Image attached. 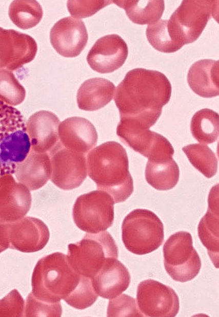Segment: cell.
I'll return each mask as SVG.
<instances>
[{"label": "cell", "mask_w": 219, "mask_h": 317, "mask_svg": "<svg viewBox=\"0 0 219 317\" xmlns=\"http://www.w3.org/2000/svg\"><path fill=\"white\" fill-rule=\"evenodd\" d=\"M171 83L163 73L142 68L127 73L116 88L114 100L121 117L135 119L149 128L169 101Z\"/></svg>", "instance_id": "6da1fadb"}, {"label": "cell", "mask_w": 219, "mask_h": 317, "mask_svg": "<svg viewBox=\"0 0 219 317\" xmlns=\"http://www.w3.org/2000/svg\"><path fill=\"white\" fill-rule=\"evenodd\" d=\"M87 172L98 190L108 193L114 203L125 201L133 191L125 149L115 141L92 149L86 157Z\"/></svg>", "instance_id": "7a4b0ae2"}, {"label": "cell", "mask_w": 219, "mask_h": 317, "mask_svg": "<svg viewBox=\"0 0 219 317\" xmlns=\"http://www.w3.org/2000/svg\"><path fill=\"white\" fill-rule=\"evenodd\" d=\"M82 275L71 266L67 255L55 252L41 258L31 278L32 292L37 299L51 304L67 299L78 286Z\"/></svg>", "instance_id": "3957f363"}, {"label": "cell", "mask_w": 219, "mask_h": 317, "mask_svg": "<svg viewBox=\"0 0 219 317\" xmlns=\"http://www.w3.org/2000/svg\"><path fill=\"white\" fill-rule=\"evenodd\" d=\"M31 144L21 113L0 100V177L17 171L29 155Z\"/></svg>", "instance_id": "277c9868"}, {"label": "cell", "mask_w": 219, "mask_h": 317, "mask_svg": "<svg viewBox=\"0 0 219 317\" xmlns=\"http://www.w3.org/2000/svg\"><path fill=\"white\" fill-rule=\"evenodd\" d=\"M212 17L218 18V1H183L167 20L169 33L182 48L198 38Z\"/></svg>", "instance_id": "5b68a950"}, {"label": "cell", "mask_w": 219, "mask_h": 317, "mask_svg": "<svg viewBox=\"0 0 219 317\" xmlns=\"http://www.w3.org/2000/svg\"><path fill=\"white\" fill-rule=\"evenodd\" d=\"M118 248L110 234L106 231L86 234L83 239L68 245L69 263L79 275L94 277L108 258L118 257Z\"/></svg>", "instance_id": "8992f818"}, {"label": "cell", "mask_w": 219, "mask_h": 317, "mask_svg": "<svg viewBox=\"0 0 219 317\" xmlns=\"http://www.w3.org/2000/svg\"><path fill=\"white\" fill-rule=\"evenodd\" d=\"M164 238V225L153 212L137 209L129 213L122 225V238L132 253L144 255L158 249Z\"/></svg>", "instance_id": "52a82bcc"}, {"label": "cell", "mask_w": 219, "mask_h": 317, "mask_svg": "<svg viewBox=\"0 0 219 317\" xmlns=\"http://www.w3.org/2000/svg\"><path fill=\"white\" fill-rule=\"evenodd\" d=\"M163 254L165 270L175 281H191L201 270L200 257L188 232L179 231L171 235L164 245Z\"/></svg>", "instance_id": "ba28073f"}, {"label": "cell", "mask_w": 219, "mask_h": 317, "mask_svg": "<svg viewBox=\"0 0 219 317\" xmlns=\"http://www.w3.org/2000/svg\"><path fill=\"white\" fill-rule=\"evenodd\" d=\"M114 203L112 197L103 191L82 195L73 205L74 222L79 229L88 233L105 231L113 223Z\"/></svg>", "instance_id": "9c48e42d"}, {"label": "cell", "mask_w": 219, "mask_h": 317, "mask_svg": "<svg viewBox=\"0 0 219 317\" xmlns=\"http://www.w3.org/2000/svg\"><path fill=\"white\" fill-rule=\"evenodd\" d=\"M116 134L125 144L148 160L159 161L172 158L174 149L165 137L151 131L132 118L121 117Z\"/></svg>", "instance_id": "30bf717a"}, {"label": "cell", "mask_w": 219, "mask_h": 317, "mask_svg": "<svg viewBox=\"0 0 219 317\" xmlns=\"http://www.w3.org/2000/svg\"><path fill=\"white\" fill-rule=\"evenodd\" d=\"M136 301L138 309L145 316L174 317L180 309L179 299L175 291L152 279L138 284Z\"/></svg>", "instance_id": "8fae6325"}, {"label": "cell", "mask_w": 219, "mask_h": 317, "mask_svg": "<svg viewBox=\"0 0 219 317\" xmlns=\"http://www.w3.org/2000/svg\"><path fill=\"white\" fill-rule=\"evenodd\" d=\"M4 228L8 248L24 253L43 249L50 237L46 225L35 217H26L14 222L4 223Z\"/></svg>", "instance_id": "7c38bea8"}, {"label": "cell", "mask_w": 219, "mask_h": 317, "mask_svg": "<svg viewBox=\"0 0 219 317\" xmlns=\"http://www.w3.org/2000/svg\"><path fill=\"white\" fill-rule=\"evenodd\" d=\"M51 181L58 188L70 190L78 188L87 175L85 155L65 147L59 142L51 151Z\"/></svg>", "instance_id": "4fadbf2b"}, {"label": "cell", "mask_w": 219, "mask_h": 317, "mask_svg": "<svg viewBox=\"0 0 219 317\" xmlns=\"http://www.w3.org/2000/svg\"><path fill=\"white\" fill-rule=\"evenodd\" d=\"M37 46L31 36L0 27V69L15 70L35 58Z\"/></svg>", "instance_id": "5bb4252c"}, {"label": "cell", "mask_w": 219, "mask_h": 317, "mask_svg": "<svg viewBox=\"0 0 219 317\" xmlns=\"http://www.w3.org/2000/svg\"><path fill=\"white\" fill-rule=\"evenodd\" d=\"M128 54L126 43L120 35L112 34L96 41L88 53L87 61L93 70L101 73H110L124 64Z\"/></svg>", "instance_id": "9a60e30c"}, {"label": "cell", "mask_w": 219, "mask_h": 317, "mask_svg": "<svg viewBox=\"0 0 219 317\" xmlns=\"http://www.w3.org/2000/svg\"><path fill=\"white\" fill-rule=\"evenodd\" d=\"M88 32L81 20L68 16L58 21L50 32V42L56 51L68 58L78 55L88 41Z\"/></svg>", "instance_id": "2e32d148"}, {"label": "cell", "mask_w": 219, "mask_h": 317, "mask_svg": "<svg viewBox=\"0 0 219 317\" xmlns=\"http://www.w3.org/2000/svg\"><path fill=\"white\" fill-rule=\"evenodd\" d=\"M60 142L66 148L86 155L96 144L97 134L94 125L87 119L73 117L59 125Z\"/></svg>", "instance_id": "e0dca14e"}, {"label": "cell", "mask_w": 219, "mask_h": 317, "mask_svg": "<svg viewBox=\"0 0 219 317\" xmlns=\"http://www.w3.org/2000/svg\"><path fill=\"white\" fill-rule=\"evenodd\" d=\"M98 295L106 299L115 298L129 287L131 276L127 268L116 258H107L96 275L90 278Z\"/></svg>", "instance_id": "ac0fdd59"}, {"label": "cell", "mask_w": 219, "mask_h": 317, "mask_svg": "<svg viewBox=\"0 0 219 317\" xmlns=\"http://www.w3.org/2000/svg\"><path fill=\"white\" fill-rule=\"evenodd\" d=\"M59 120L52 112L41 110L32 115L27 123V130L33 149L37 153L49 150L57 143Z\"/></svg>", "instance_id": "d6986e66"}, {"label": "cell", "mask_w": 219, "mask_h": 317, "mask_svg": "<svg viewBox=\"0 0 219 317\" xmlns=\"http://www.w3.org/2000/svg\"><path fill=\"white\" fill-rule=\"evenodd\" d=\"M198 235L216 268L218 266V184L212 187L208 208L198 225Z\"/></svg>", "instance_id": "ffe728a7"}, {"label": "cell", "mask_w": 219, "mask_h": 317, "mask_svg": "<svg viewBox=\"0 0 219 317\" xmlns=\"http://www.w3.org/2000/svg\"><path fill=\"white\" fill-rule=\"evenodd\" d=\"M218 60L203 59L191 65L187 74V82L194 92L204 98L218 96Z\"/></svg>", "instance_id": "44dd1931"}, {"label": "cell", "mask_w": 219, "mask_h": 317, "mask_svg": "<svg viewBox=\"0 0 219 317\" xmlns=\"http://www.w3.org/2000/svg\"><path fill=\"white\" fill-rule=\"evenodd\" d=\"M115 87L109 80L93 78L84 82L77 92V103L79 109L94 111L103 108L112 99Z\"/></svg>", "instance_id": "7402d4cb"}, {"label": "cell", "mask_w": 219, "mask_h": 317, "mask_svg": "<svg viewBox=\"0 0 219 317\" xmlns=\"http://www.w3.org/2000/svg\"><path fill=\"white\" fill-rule=\"evenodd\" d=\"M112 2L123 8L133 23L139 25L157 22L161 18L165 9L163 0H117Z\"/></svg>", "instance_id": "603a6c76"}, {"label": "cell", "mask_w": 219, "mask_h": 317, "mask_svg": "<svg viewBox=\"0 0 219 317\" xmlns=\"http://www.w3.org/2000/svg\"><path fill=\"white\" fill-rule=\"evenodd\" d=\"M147 182L154 189L166 191L177 183L179 167L172 158L159 161L148 160L145 171Z\"/></svg>", "instance_id": "cb8c5ba5"}, {"label": "cell", "mask_w": 219, "mask_h": 317, "mask_svg": "<svg viewBox=\"0 0 219 317\" xmlns=\"http://www.w3.org/2000/svg\"><path fill=\"white\" fill-rule=\"evenodd\" d=\"M46 153L31 152L18 167L22 181L31 190H36L44 185L50 175V163Z\"/></svg>", "instance_id": "d4e9b609"}, {"label": "cell", "mask_w": 219, "mask_h": 317, "mask_svg": "<svg viewBox=\"0 0 219 317\" xmlns=\"http://www.w3.org/2000/svg\"><path fill=\"white\" fill-rule=\"evenodd\" d=\"M190 130L193 137L201 143L208 144L218 137V114L209 108H204L193 116Z\"/></svg>", "instance_id": "484cf974"}, {"label": "cell", "mask_w": 219, "mask_h": 317, "mask_svg": "<svg viewBox=\"0 0 219 317\" xmlns=\"http://www.w3.org/2000/svg\"><path fill=\"white\" fill-rule=\"evenodd\" d=\"M9 16L22 29L34 27L41 21L43 11L41 5L34 0H15L10 4Z\"/></svg>", "instance_id": "4316f807"}, {"label": "cell", "mask_w": 219, "mask_h": 317, "mask_svg": "<svg viewBox=\"0 0 219 317\" xmlns=\"http://www.w3.org/2000/svg\"><path fill=\"white\" fill-rule=\"evenodd\" d=\"M192 165L205 177L210 178L217 171V160L213 151L203 143L187 145L182 148Z\"/></svg>", "instance_id": "83f0119b"}, {"label": "cell", "mask_w": 219, "mask_h": 317, "mask_svg": "<svg viewBox=\"0 0 219 317\" xmlns=\"http://www.w3.org/2000/svg\"><path fill=\"white\" fill-rule=\"evenodd\" d=\"M146 35L151 45L159 51L171 53L181 48L172 40L169 34L167 20L161 19L148 25Z\"/></svg>", "instance_id": "f1b7e54d"}, {"label": "cell", "mask_w": 219, "mask_h": 317, "mask_svg": "<svg viewBox=\"0 0 219 317\" xmlns=\"http://www.w3.org/2000/svg\"><path fill=\"white\" fill-rule=\"evenodd\" d=\"M26 90L10 71L0 69V100L17 105L25 99Z\"/></svg>", "instance_id": "f546056e"}, {"label": "cell", "mask_w": 219, "mask_h": 317, "mask_svg": "<svg viewBox=\"0 0 219 317\" xmlns=\"http://www.w3.org/2000/svg\"><path fill=\"white\" fill-rule=\"evenodd\" d=\"M97 297L91 279L82 275L78 286L65 301L75 309L83 310L90 307Z\"/></svg>", "instance_id": "4dcf8cb0"}, {"label": "cell", "mask_w": 219, "mask_h": 317, "mask_svg": "<svg viewBox=\"0 0 219 317\" xmlns=\"http://www.w3.org/2000/svg\"><path fill=\"white\" fill-rule=\"evenodd\" d=\"M107 316H144L138 309L135 300L126 294L110 299L107 308Z\"/></svg>", "instance_id": "1f68e13d"}, {"label": "cell", "mask_w": 219, "mask_h": 317, "mask_svg": "<svg viewBox=\"0 0 219 317\" xmlns=\"http://www.w3.org/2000/svg\"><path fill=\"white\" fill-rule=\"evenodd\" d=\"M62 308L60 302L46 303L36 299L30 293L27 297L24 316H61Z\"/></svg>", "instance_id": "d6a6232c"}, {"label": "cell", "mask_w": 219, "mask_h": 317, "mask_svg": "<svg viewBox=\"0 0 219 317\" xmlns=\"http://www.w3.org/2000/svg\"><path fill=\"white\" fill-rule=\"evenodd\" d=\"M112 1H68L67 8L73 17L85 18L94 14Z\"/></svg>", "instance_id": "836d02e7"}, {"label": "cell", "mask_w": 219, "mask_h": 317, "mask_svg": "<svg viewBox=\"0 0 219 317\" xmlns=\"http://www.w3.org/2000/svg\"><path fill=\"white\" fill-rule=\"evenodd\" d=\"M25 303L17 289L0 300V316H24Z\"/></svg>", "instance_id": "e575fe53"}, {"label": "cell", "mask_w": 219, "mask_h": 317, "mask_svg": "<svg viewBox=\"0 0 219 317\" xmlns=\"http://www.w3.org/2000/svg\"><path fill=\"white\" fill-rule=\"evenodd\" d=\"M7 249V248L6 247L4 241L3 223H0V253Z\"/></svg>", "instance_id": "d590c367"}]
</instances>
